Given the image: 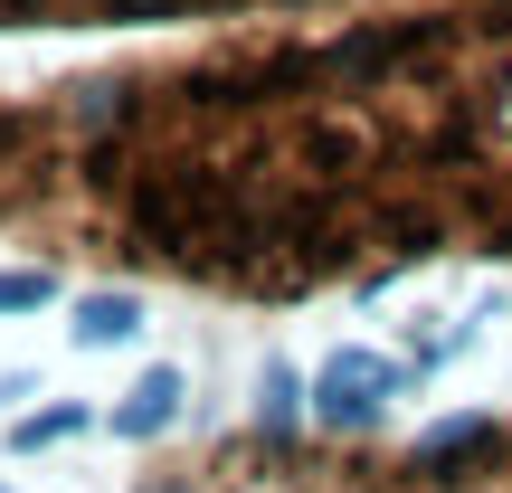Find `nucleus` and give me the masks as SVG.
Returning a JSON list of instances; mask_svg holds the SVG:
<instances>
[{"instance_id": "2", "label": "nucleus", "mask_w": 512, "mask_h": 493, "mask_svg": "<svg viewBox=\"0 0 512 493\" xmlns=\"http://www.w3.org/2000/svg\"><path fill=\"white\" fill-rule=\"evenodd\" d=\"M494 446H503L494 408H475V418H437V427L418 437V456H408V465H418V475H437V484H456L465 465H484Z\"/></svg>"}, {"instance_id": "1", "label": "nucleus", "mask_w": 512, "mask_h": 493, "mask_svg": "<svg viewBox=\"0 0 512 493\" xmlns=\"http://www.w3.org/2000/svg\"><path fill=\"white\" fill-rule=\"evenodd\" d=\"M399 389V370L380 361V351H332L323 361V380H313V418L332 427V437H361V427H380V399Z\"/></svg>"}, {"instance_id": "3", "label": "nucleus", "mask_w": 512, "mask_h": 493, "mask_svg": "<svg viewBox=\"0 0 512 493\" xmlns=\"http://www.w3.org/2000/svg\"><path fill=\"white\" fill-rule=\"evenodd\" d=\"M181 370H143V380L124 389V408H114V437H162L171 418H181Z\"/></svg>"}, {"instance_id": "7", "label": "nucleus", "mask_w": 512, "mask_h": 493, "mask_svg": "<svg viewBox=\"0 0 512 493\" xmlns=\"http://www.w3.org/2000/svg\"><path fill=\"white\" fill-rule=\"evenodd\" d=\"M57 304V275L48 266H0V313H38Z\"/></svg>"}, {"instance_id": "6", "label": "nucleus", "mask_w": 512, "mask_h": 493, "mask_svg": "<svg viewBox=\"0 0 512 493\" xmlns=\"http://www.w3.org/2000/svg\"><path fill=\"white\" fill-rule=\"evenodd\" d=\"M76 427H86V408H38V418L10 427V446H19V456H38V446H67Z\"/></svg>"}, {"instance_id": "5", "label": "nucleus", "mask_w": 512, "mask_h": 493, "mask_svg": "<svg viewBox=\"0 0 512 493\" xmlns=\"http://www.w3.org/2000/svg\"><path fill=\"white\" fill-rule=\"evenodd\" d=\"M294 418H304V380H294L285 361H266V370H256V427H266V437H285Z\"/></svg>"}, {"instance_id": "4", "label": "nucleus", "mask_w": 512, "mask_h": 493, "mask_svg": "<svg viewBox=\"0 0 512 493\" xmlns=\"http://www.w3.org/2000/svg\"><path fill=\"white\" fill-rule=\"evenodd\" d=\"M143 332V294H86L76 304V351H114Z\"/></svg>"}]
</instances>
